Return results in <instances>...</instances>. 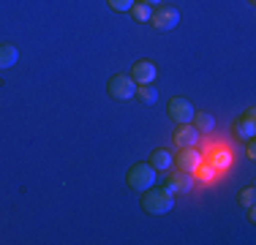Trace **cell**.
I'll use <instances>...</instances> for the list:
<instances>
[{"instance_id": "cell-22", "label": "cell", "mask_w": 256, "mask_h": 245, "mask_svg": "<svg viewBox=\"0 0 256 245\" xmlns=\"http://www.w3.org/2000/svg\"><path fill=\"white\" fill-rule=\"evenodd\" d=\"M246 3H248V6H254V3H256V0H246Z\"/></svg>"}, {"instance_id": "cell-3", "label": "cell", "mask_w": 256, "mask_h": 245, "mask_svg": "<svg viewBox=\"0 0 256 245\" xmlns=\"http://www.w3.org/2000/svg\"><path fill=\"white\" fill-rule=\"evenodd\" d=\"M106 93L118 101H131L136 96V82H134L128 74H114L112 79L106 82Z\"/></svg>"}, {"instance_id": "cell-19", "label": "cell", "mask_w": 256, "mask_h": 245, "mask_svg": "<svg viewBox=\"0 0 256 245\" xmlns=\"http://www.w3.org/2000/svg\"><path fill=\"white\" fill-rule=\"evenodd\" d=\"M196 174L202 177V180H210V177L216 174V169H212L210 164H207V166H204V164H199V166H196Z\"/></svg>"}, {"instance_id": "cell-16", "label": "cell", "mask_w": 256, "mask_h": 245, "mask_svg": "<svg viewBox=\"0 0 256 245\" xmlns=\"http://www.w3.org/2000/svg\"><path fill=\"white\" fill-rule=\"evenodd\" d=\"M229 164H232V158H229L226 150H216V152L210 156V166H212V169H226Z\"/></svg>"}, {"instance_id": "cell-4", "label": "cell", "mask_w": 256, "mask_h": 245, "mask_svg": "<svg viewBox=\"0 0 256 245\" xmlns=\"http://www.w3.org/2000/svg\"><path fill=\"white\" fill-rule=\"evenodd\" d=\"M150 24L156 30H161V33H169V30H174L180 24V11L172 8V6H158L153 16H150Z\"/></svg>"}, {"instance_id": "cell-12", "label": "cell", "mask_w": 256, "mask_h": 245, "mask_svg": "<svg viewBox=\"0 0 256 245\" xmlns=\"http://www.w3.org/2000/svg\"><path fill=\"white\" fill-rule=\"evenodd\" d=\"M191 126L196 128L199 134H210L212 128H216V118H212L210 112H194V118H191Z\"/></svg>"}, {"instance_id": "cell-1", "label": "cell", "mask_w": 256, "mask_h": 245, "mask_svg": "<svg viewBox=\"0 0 256 245\" xmlns=\"http://www.w3.org/2000/svg\"><path fill=\"white\" fill-rule=\"evenodd\" d=\"M174 207V194H169L166 188L150 186L148 191H142V210L150 216H166Z\"/></svg>"}, {"instance_id": "cell-8", "label": "cell", "mask_w": 256, "mask_h": 245, "mask_svg": "<svg viewBox=\"0 0 256 245\" xmlns=\"http://www.w3.org/2000/svg\"><path fill=\"white\" fill-rule=\"evenodd\" d=\"M156 76H158V68H156L153 60H139V63H134L131 79H134L136 84H153Z\"/></svg>"}, {"instance_id": "cell-13", "label": "cell", "mask_w": 256, "mask_h": 245, "mask_svg": "<svg viewBox=\"0 0 256 245\" xmlns=\"http://www.w3.org/2000/svg\"><path fill=\"white\" fill-rule=\"evenodd\" d=\"M20 60V49L14 44H0V68H11Z\"/></svg>"}, {"instance_id": "cell-9", "label": "cell", "mask_w": 256, "mask_h": 245, "mask_svg": "<svg viewBox=\"0 0 256 245\" xmlns=\"http://www.w3.org/2000/svg\"><path fill=\"white\" fill-rule=\"evenodd\" d=\"M256 112H254V109H246V114H242V118L240 120H234V136L237 139H246V142H248V139H254L256 136Z\"/></svg>"}, {"instance_id": "cell-7", "label": "cell", "mask_w": 256, "mask_h": 245, "mask_svg": "<svg viewBox=\"0 0 256 245\" xmlns=\"http://www.w3.org/2000/svg\"><path fill=\"white\" fill-rule=\"evenodd\" d=\"M164 188H166L169 194H188L194 188V177L188 174V172H174V174H166V182H164Z\"/></svg>"}, {"instance_id": "cell-18", "label": "cell", "mask_w": 256, "mask_h": 245, "mask_svg": "<svg viewBox=\"0 0 256 245\" xmlns=\"http://www.w3.org/2000/svg\"><path fill=\"white\" fill-rule=\"evenodd\" d=\"M106 3L112 11H131V6L136 3V0H106Z\"/></svg>"}, {"instance_id": "cell-21", "label": "cell", "mask_w": 256, "mask_h": 245, "mask_svg": "<svg viewBox=\"0 0 256 245\" xmlns=\"http://www.w3.org/2000/svg\"><path fill=\"white\" fill-rule=\"evenodd\" d=\"M136 3H148V6H161V0H136Z\"/></svg>"}, {"instance_id": "cell-6", "label": "cell", "mask_w": 256, "mask_h": 245, "mask_svg": "<svg viewBox=\"0 0 256 245\" xmlns=\"http://www.w3.org/2000/svg\"><path fill=\"white\" fill-rule=\"evenodd\" d=\"M174 166H178L180 172H188V174H194L196 172V166L202 164V156L196 152V144H191V147H180V152L174 156Z\"/></svg>"}, {"instance_id": "cell-17", "label": "cell", "mask_w": 256, "mask_h": 245, "mask_svg": "<svg viewBox=\"0 0 256 245\" xmlns=\"http://www.w3.org/2000/svg\"><path fill=\"white\" fill-rule=\"evenodd\" d=\"M237 202H240V207H254V202H256V188H254V186H246L240 194H237Z\"/></svg>"}, {"instance_id": "cell-15", "label": "cell", "mask_w": 256, "mask_h": 245, "mask_svg": "<svg viewBox=\"0 0 256 245\" xmlns=\"http://www.w3.org/2000/svg\"><path fill=\"white\" fill-rule=\"evenodd\" d=\"M136 96L142 98L144 104H156L158 101V90L153 84H136Z\"/></svg>"}, {"instance_id": "cell-11", "label": "cell", "mask_w": 256, "mask_h": 245, "mask_svg": "<svg viewBox=\"0 0 256 245\" xmlns=\"http://www.w3.org/2000/svg\"><path fill=\"white\" fill-rule=\"evenodd\" d=\"M172 161H174V152L164 150V147H158V150L150 152V166H153L156 172H166L169 166H172Z\"/></svg>"}, {"instance_id": "cell-10", "label": "cell", "mask_w": 256, "mask_h": 245, "mask_svg": "<svg viewBox=\"0 0 256 245\" xmlns=\"http://www.w3.org/2000/svg\"><path fill=\"white\" fill-rule=\"evenodd\" d=\"M172 139H174V147H191V144H196L199 131L191 126V122H180V126L174 128Z\"/></svg>"}, {"instance_id": "cell-2", "label": "cell", "mask_w": 256, "mask_h": 245, "mask_svg": "<svg viewBox=\"0 0 256 245\" xmlns=\"http://www.w3.org/2000/svg\"><path fill=\"white\" fill-rule=\"evenodd\" d=\"M126 182L131 191H148L150 186H156V169L150 166V164H134L131 169H128L126 174Z\"/></svg>"}, {"instance_id": "cell-5", "label": "cell", "mask_w": 256, "mask_h": 245, "mask_svg": "<svg viewBox=\"0 0 256 245\" xmlns=\"http://www.w3.org/2000/svg\"><path fill=\"white\" fill-rule=\"evenodd\" d=\"M194 104L188 101V98H172L169 101V106H166V114H169V120L174 122V126H180V122H191L194 118Z\"/></svg>"}, {"instance_id": "cell-20", "label": "cell", "mask_w": 256, "mask_h": 245, "mask_svg": "<svg viewBox=\"0 0 256 245\" xmlns=\"http://www.w3.org/2000/svg\"><path fill=\"white\" fill-rule=\"evenodd\" d=\"M246 156L251 158V161H254V158H256V144H254V139H248V147H246Z\"/></svg>"}, {"instance_id": "cell-14", "label": "cell", "mask_w": 256, "mask_h": 245, "mask_svg": "<svg viewBox=\"0 0 256 245\" xmlns=\"http://www.w3.org/2000/svg\"><path fill=\"white\" fill-rule=\"evenodd\" d=\"M131 16L136 22H150V16H153V6L148 3H134L131 6Z\"/></svg>"}]
</instances>
